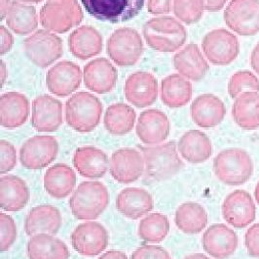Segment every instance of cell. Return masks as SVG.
Instances as JSON below:
<instances>
[{"instance_id":"obj_1","label":"cell","mask_w":259,"mask_h":259,"mask_svg":"<svg viewBox=\"0 0 259 259\" xmlns=\"http://www.w3.org/2000/svg\"><path fill=\"white\" fill-rule=\"evenodd\" d=\"M144 159L145 178L152 182H163L177 175L184 166L175 142L154 146H140Z\"/></svg>"},{"instance_id":"obj_2","label":"cell","mask_w":259,"mask_h":259,"mask_svg":"<svg viewBox=\"0 0 259 259\" xmlns=\"http://www.w3.org/2000/svg\"><path fill=\"white\" fill-rule=\"evenodd\" d=\"M143 33L146 43L159 52H176L187 39L185 27L179 20L169 16L148 20L143 26Z\"/></svg>"},{"instance_id":"obj_3","label":"cell","mask_w":259,"mask_h":259,"mask_svg":"<svg viewBox=\"0 0 259 259\" xmlns=\"http://www.w3.org/2000/svg\"><path fill=\"white\" fill-rule=\"evenodd\" d=\"M109 204V193L103 182H83L69 199L72 214L79 221H94Z\"/></svg>"},{"instance_id":"obj_4","label":"cell","mask_w":259,"mask_h":259,"mask_svg":"<svg viewBox=\"0 0 259 259\" xmlns=\"http://www.w3.org/2000/svg\"><path fill=\"white\" fill-rule=\"evenodd\" d=\"M103 114V104L87 92L74 94L65 104V121L71 129L89 133L96 129Z\"/></svg>"},{"instance_id":"obj_5","label":"cell","mask_w":259,"mask_h":259,"mask_svg":"<svg viewBox=\"0 0 259 259\" xmlns=\"http://www.w3.org/2000/svg\"><path fill=\"white\" fill-rule=\"evenodd\" d=\"M213 170L221 182L230 185H242L253 175V162L250 155L242 148H227L215 156Z\"/></svg>"},{"instance_id":"obj_6","label":"cell","mask_w":259,"mask_h":259,"mask_svg":"<svg viewBox=\"0 0 259 259\" xmlns=\"http://www.w3.org/2000/svg\"><path fill=\"white\" fill-rule=\"evenodd\" d=\"M84 14L78 0H46L40 10V23L47 30L65 33L81 24Z\"/></svg>"},{"instance_id":"obj_7","label":"cell","mask_w":259,"mask_h":259,"mask_svg":"<svg viewBox=\"0 0 259 259\" xmlns=\"http://www.w3.org/2000/svg\"><path fill=\"white\" fill-rule=\"evenodd\" d=\"M106 52L117 65H136L143 54V39L134 28H119L107 40Z\"/></svg>"},{"instance_id":"obj_8","label":"cell","mask_w":259,"mask_h":259,"mask_svg":"<svg viewBox=\"0 0 259 259\" xmlns=\"http://www.w3.org/2000/svg\"><path fill=\"white\" fill-rule=\"evenodd\" d=\"M223 19L226 26L240 36L250 37L259 33V0H231Z\"/></svg>"},{"instance_id":"obj_9","label":"cell","mask_w":259,"mask_h":259,"mask_svg":"<svg viewBox=\"0 0 259 259\" xmlns=\"http://www.w3.org/2000/svg\"><path fill=\"white\" fill-rule=\"evenodd\" d=\"M93 18L111 24L132 20L143 10L145 0H81Z\"/></svg>"},{"instance_id":"obj_10","label":"cell","mask_w":259,"mask_h":259,"mask_svg":"<svg viewBox=\"0 0 259 259\" xmlns=\"http://www.w3.org/2000/svg\"><path fill=\"white\" fill-rule=\"evenodd\" d=\"M202 49L208 62L212 65H230L238 58L240 43L237 36L224 28L209 31L202 41Z\"/></svg>"},{"instance_id":"obj_11","label":"cell","mask_w":259,"mask_h":259,"mask_svg":"<svg viewBox=\"0 0 259 259\" xmlns=\"http://www.w3.org/2000/svg\"><path fill=\"white\" fill-rule=\"evenodd\" d=\"M24 50L32 64L45 68L62 57L64 47L58 35L41 29L25 39Z\"/></svg>"},{"instance_id":"obj_12","label":"cell","mask_w":259,"mask_h":259,"mask_svg":"<svg viewBox=\"0 0 259 259\" xmlns=\"http://www.w3.org/2000/svg\"><path fill=\"white\" fill-rule=\"evenodd\" d=\"M59 154V143L53 136H34L20 149V162L27 169H42L50 166Z\"/></svg>"},{"instance_id":"obj_13","label":"cell","mask_w":259,"mask_h":259,"mask_svg":"<svg viewBox=\"0 0 259 259\" xmlns=\"http://www.w3.org/2000/svg\"><path fill=\"white\" fill-rule=\"evenodd\" d=\"M109 237L104 225L88 221L79 224L71 234V245L83 256L94 257L104 252L108 246Z\"/></svg>"},{"instance_id":"obj_14","label":"cell","mask_w":259,"mask_h":259,"mask_svg":"<svg viewBox=\"0 0 259 259\" xmlns=\"http://www.w3.org/2000/svg\"><path fill=\"white\" fill-rule=\"evenodd\" d=\"M224 221L237 229L246 228L256 218V207L251 195L242 189L228 195L221 206Z\"/></svg>"},{"instance_id":"obj_15","label":"cell","mask_w":259,"mask_h":259,"mask_svg":"<svg viewBox=\"0 0 259 259\" xmlns=\"http://www.w3.org/2000/svg\"><path fill=\"white\" fill-rule=\"evenodd\" d=\"M111 177L119 183L137 182L144 174V159L139 150L124 147L116 150L109 160Z\"/></svg>"},{"instance_id":"obj_16","label":"cell","mask_w":259,"mask_h":259,"mask_svg":"<svg viewBox=\"0 0 259 259\" xmlns=\"http://www.w3.org/2000/svg\"><path fill=\"white\" fill-rule=\"evenodd\" d=\"M203 248L214 259H227L238 247V236L229 226L215 223L210 225L202 238Z\"/></svg>"},{"instance_id":"obj_17","label":"cell","mask_w":259,"mask_h":259,"mask_svg":"<svg viewBox=\"0 0 259 259\" xmlns=\"http://www.w3.org/2000/svg\"><path fill=\"white\" fill-rule=\"evenodd\" d=\"M81 82V69L70 61L58 63L48 70L46 75L47 89L58 97H66L76 91Z\"/></svg>"},{"instance_id":"obj_18","label":"cell","mask_w":259,"mask_h":259,"mask_svg":"<svg viewBox=\"0 0 259 259\" xmlns=\"http://www.w3.org/2000/svg\"><path fill=\"white\" fill-rule=\"evenodd\" d=\"M169 132L170 123L168 116L159 109L144 110L138 118L136 133L144 144H161L167 141Z\"/></svg>"},{"instance_id":"obj_19","label":"cell","mask_w":259,"mask_h":259,"mask_svg":"<svg viewBox=\"0 0 259 259\" xmlns=\"http://www.w3.org/2000/svg\"><path fill=\"white\" fill-rule=\"evenodd\" d=\"M31 124L37 132L57 131L63 124V104L49 95L39 96L32 103Z\"/></svg>"},{"instance_id":"obj_20","label":"cell","mask_w":259,"mask_h":259,"mask_svg":"<svg viewBox=\"0 0 259 259\" xmlns=\"http://www.w3.org/2000/svg\"><path fill=\"white\" fill-rule=\"evenodd\" d=\"M158 81L149 72L138 71L130 75L125 84V97L130 104L144 108L154 104L158 98Z\"/></svg>"},{"instance_id":"obj_21","label":"cell","mask_w":259,"mask_h":259,"mask_svg":"<svg viewBox=\"0 0 259 259\" xmlns=\"http://www.w3.org/2000/svg\"><path fill=\"white\" fill-rule=\"evenodd\" d=\"M226 115L225 104L213 94H203L191 104V117L195 124L203 129L218 127Z\"/></svg>"},{"instance_id":"obj_22","label":"cell","mask_w":259,"mask_h":259,"mask_svg":"<svg viewBox=\"0 0 259 259\" xmlns=\"http://www.w3.org/2000/svg\"><path fill=\"white\" fill-rule=\"evenodd\" d=\"M174 67L189 81L198 82L206 77L209 65L197 44L190 43L175 54Z\"/></svg>"},{"instance_id":"obj_23","label":"cell","mask_w":259,"mask_h":259,"mask_svg":"<svg viewBox=\"0 0 259 259\" xmlns=\"http://www.w3.org/2000/svg\"><path fill=\"white\" fill-rule=\"evenodd\" d=\"M116 207L124 217L137 221L151 212L154 203L147 190L141 187H128L117 196Z\"/></svg>"},{"instance_id":"obj_24","label":"cell","mask_w":259,"mask_h":259,"mask_svg":"<svg viewBox=\"0 0 259 259\" xmlns=\"http://www.w3.org/2000/svg\"><path fill=\"white\" fill-rule=\"evenodd\" d=\"M83 75L85 85L90 91L105 94L115 87L118 72L107 59L99 58L85 65Z\"/></svg>"},{"instance_id":"obj_25","label":"cell","mask_w":259,"mask_h":259,"mask_svg":"<svg viewBox=\"0 0 259 259\" xmlns=\"http://www.w3.org/2000/svg\"><path fill=\"white\" fill-rule=\"evenodd\" d=\"M29 116V101L24 94L9 92L0 98V125L17 129L26 124Z\"/></svg>"},{"instance_id":"obj_26","label":"cell","mask_w":259,"mask_h":259,"mask_svg":"<svg viewBox=\"0 0 259 259\" xmlns=\"http://www.w3.org/2000/svg\"><path fill=\"white\" fill-rule=\"evenodd\" d=\"M63 224L60 210L51 205H41L29 210L25 221V232L32 237L38 234L59 233Z\"/></svg>"},{"instance_id":"obj_27","label":"cell","mask_w":259,"mask_h":259,"mask_svg":"<svg viewBox=\"0 0 259 259\" xmlns=\"http://www.w3.org/2000/svg\"><path fill=\"white\" fill-rule=\"evenodd\" d=\"M73 167L78 174L86 179H101L109 168L108 156L102 149L94 146L79 147L72 159Z\"/></svg>"},{"instance_id":"obj_28","label":"cell","mask_w":259,"mask_h":259,"mask_svg":"<svg viewBox=\"0 0 259 259\" xmlns=\"http://www.w3.org/2000/svg\"><path fill=\"white\" fill-rule=\"evenodd\" d=\"M26 182L18 176L4 175L0 179V207L7 212H17L26 207L29 201Z\"/></svg>"},{"instance_id":"obj_29","label":"cell","mask_w":259,"mask_h":259,"mask_svg":"<svg viewBox=\"0 0 259 259\" xmlns=\"http://www.w3.org/2000/svg\"><path fill=\"white\" fill-rule=\"evenodd\" d=\"M212 143L207 135L199 130L184 133L179 140L178 151L190 164H202L212 155Z\"/></svg>"},{"instance_id":"obj_30","label":"cell","mask_w":259,"mask_h":259,"mask_svg":"<svg viewBox=\"0 0 259 259\" xmlns=\"http://www.w3.org/2000/svg\"><path fill=\"white\" fill-rule=\"evenodd\" d=\"M45 191L55 199H65L73 192L76 174L65 164H56L48 168L43 178Z\"/></svg>"},{"instance_id":"obj_31","label":"cell","mask_w":259,"mask_h":259,"mask_svg":"<svg viewBox=\"0 0 259 259\" xmlns=\"http://www.w3.org/2000/svg\"><path fill=\"white\" fill-rule=\"evenodd\" d=\"M68 47L77 59L88 60L102 52L103 37L95 27L82 26L69 35Z\"/></svg>"},{"instance_id":"obj_32","label":"cell","mask_w":259,"mask_h":259,"mask_svg":"<svg viewBox=\"0 0 259 259\" xmlns=\"http://www.w3.org/2000/svg\"><path fill=\"white\" fill-rule=\"evenodd\" d=\"M26 252L28 259H68L69 250L65 243L50 234L30 237Z\"/></svg>"},{"instance_id":"obj_33","label":"cell","mask_w":259,"mask_h":259,"mask_svg":"<svg viewBox=\"0 0 259 259\" xmlns=\"http://www.w3.org/2000/svg\"><path fill=\"white\" fill-rule=\"evenodd\" d=\"M232 117L241 129H258L259 92H245L237 97L232 106Z\"/></svg>"},{"instance_id":"obj_34","label":"cell","mask_w":259,"mask_h":259,"mask_svg":"<svg viewBox=\"0 0 259 259\" xmlns=\"http://www.w3.org/2000/svg\"><path fill=\"white\" fill-rule=\"evenodd\" d=\"M161 100L169 108H180L188 104L192 98V85L181 74H171L162 80Z\"/></svg>"},{"instance_id":"obj_35","label":"cell","mask_w":259,"mask_h":259,"mask_svg":"<svg viewBox=\"0 0 259 259\" xmlns=\"http://www.w3.org/2000/svg\"><path fill=\"white\" fill-rule=\"evenodd\" d=\"M8 27L18 35H27L38 26V16L34 6L13 0L5 17Z\"/></svg>"},{"instance_id":"obj_36","label":"cell","mask_w":259,"mask_h":259,"mask_svg":"<svg viewBox=\"0 0 259 259\" xmlns=\"http://www.w3.org/2000/svg\"><path fill=\"white\" fill-rule=\"evenodd\" d=\"M207 213L205 207L197 203H184L175 213L177 227L185 234L201 233L207 225Z\"/></svg>"},{"instance_id":"obj_37","label":"cell","mask_w":259,"mask_h":259,"mask_svg":"<svg viewBox=\"0 0 259 259\" xmlns=\"http://www.w3.org/2000/svg\"><path fill=\"white\" fill-rule=\"evenodd\" d=\"M136 118V111L128 104H112L107 107L104 113V127L112 135H126L134 129Z\"/></svg>"},{"instance_id":"obj_38","label":"cell","mask_w":259,"mask_h":259,"mask_svg":"<svg viewBox=\"0 0 259 259\" xmlns=\"http://www.w3.org/2000/svg\"><path fill=\"white\" fill-rule=\"evenodd\" d=\"M169 229L170 224L168 218L163 213L154 212L140 221L138 234L143 242L159 244L167 238Z\"/></svg>"},{"instance_id":"obj_39","label":"cell","mask_w":259,"mask_h":259,"mask_svg":"<svg viewBox=\"0 0 259 259\" xmlns=\"http://www.w3.org/2000/svg\"><path fill=\"white\" fill-rule=\"evenodd\" d=\"M205 0H174L175 17L186 25L198 23L205 11Z\"/></svg>"},{"instance_id":"obj_40","label":"cell","mask_w":259,"mask_h":259,"mask_svg":"<svg viewBox=\"0 0 259 259\" xmlns=\"http://www.w3.org/2000/svg\"><path fill=\"white\" fill-rule=\"evenodd\" d=\"M227 91L234 100L245 92H259L258 77L248 70L237 71L229 80Z\"/></svg>"},{"instance_id":"obj_41","label":"cell","mask_w":259,"mask_h":259,"mask_svg":"<svg viewBox=\"0 0 259 259\" xmlns=\"http://www.w3.org/2000/svg\"><path fill=\"white\" fill-rule=\"evenodd\" d=\"M0 227H1V242L0 250L1 252H6L13 246L17 239V226L13 219L4 213H0Z\"/></svg>"},{"instance_id":"obj_42","label":"cell","mask_w":259,"mask_h":259,"mask_svg":"<svg viewBox=\"0 0 259 259\" xmlns=\"http://www.w3.org/2000/svg\"><path fill=\"white\" fill-rule=\"evenodd\" d=\"M0 149H1V164H0V172L7 174L17 165V150L12 143L1 140L0 141Z\"/></svg>"},{"instance_id":"obj_43","label":"cell","mask_w":259,"mask_h":259,"mask_svg":"<svg viewBox=\"0 0 259 259\" xmlns=\"http://www.w3.org/2000/svg\"><path fill=\"white\" fill-rule=\"evenodd\" d=\"M131 259H171L164 247L146 245L137 248L131 255Z\"/></svg>"},{"instance_id":"obj_44","label":"cell","mask_w":259,"mask_h":259,"mask_svg":"<svg viewBox=\"0 0 259 259\" xmlns=\"http://www.w3.org/2000/svg\"><path fill=\"white\" fill-rule=\"evenodd\" d=\"M245 245L248 254L259 259V223L251 225L245 235Z\"/></svg>"},{"instance_id":"obj_45","label":"cell","mask_w":259,"mask_h":259,"mask_svg":"<svg viewBox=\"0 0 259 259\" xmlns=\"http://www.w3.org/2000/svg\"><path fill=\"white\" fill-rule=\"evenodd\" d=\"M172 0H148L147 10L153 15H165L171 11Z\"/></svg>"},{"instance_id":"obj_46","label":"cell","mask_w":259,"mask_h":259,"mask_svg":"<svg viewBox=\"0 0 259 259\" xmlns=\"http://www.w3.org/2000/svg\"><path fill=\"white\" fill-rule=\"evenodd\" d=\"M0 36H1L0 54L3 56L11 50L14 39L12 34L9 32V30L6 27L2 26H0Z\"/></svg>"},{"instance_id":"obj_47","label":"cell","mask_w":259,"mask_h":259,"mask_svg":"<svg viewBox=\"0 0 259 259\" xmlns=\"http://www.w3.org/2000/svg\"><path fill=\"white\" fill-rule=\"evenodd\" d=\"M228 0H205V9L208 12H219Z\"/></svg>"},{"instance_id":"obj_48","label":"cell","mask_w":259,"mask_h":259,"mask_svg":"<svg viewBox=\"0 0 259 259\" xmlns=\"http://www.w3.org/2000/svg\"><path fill=\"white\" fill-rule=\"evenodd\" d=\"M250 65L254 72L259 76V43L253 48L250 55Z\"/></svg>"},{"instance_id":"obj_49","label":"cell","mask_w":259,"mask_h":259,"mask_svg":"<svg viewBox=\"0 0 259 259\" xmlns=\"http://www.w3.org/2000/svg\"><path fill=\"white\" fill-rule=\"evenodd\" d=\"M99 259H128V256L125 252L117 250V249H111L106 252H104L102 256Z\"/></svg>"},{"instance_id":"obj_50","label":"cell","mask_w":259,"mask_h":259,"mask_svg":"<svg viewBox=\"0 0 259 259\" xmlns=\"http://www.w3.org/2000/svg\"><path fill=\"white\" fill-rule=\"evenodd\" d=\"M11 3V0H1V20L6 17Z\"/></svg>"},{"instance_id":"obj_51","label":"cell","mask_w":259,"mask_h":259,"mask_svg":"<svg viewBox=\"0 0 259 259\" xmlns=\"http://www.w3.org/2000/svg\"><path fill=\"white\" fill-rule=\"evenodd\" d=\"M183 259H210L209 257H207L206 254L204 253H193V254H190L186 257H184Z\"/></svg>"},{"instance_id":"obj_52","label":"cell","mask_w":259,"mask_h":259,"mask_svg":"<svg viewBox=\"0 0 259 259\" xmlns=\"http://www.w3.org/2000/svg\"><path fill=\"white\" fill-rule=\"evenodd\" d=\"M5 79H6V68H5L4 63L1 61V85L2 86L5 82Z\"/></svg>"},{"instance_id":"obj_53","label":"cell","mask_w":259,"mask_h":259,"mask_svg":"<svg viewBox=\"0 0 259 259\" xmlns=\"http://www.w3.org/2000/svg\"><path fill=\"white\" fill-rule=\"evenodd\" d=\"M254 197H255V200L257 202V204L259 205V182L256 186H255V189H254Z\"/></svg>"},{"instance_id":"obj_54","label":"cell","mask_w":259,"mask_h":259,"mask_svg":"<svg viewBox=\"0 0 259 259\" xmlns=\"http://www.w3.org/2000/svg\"><path fill=\"white\" fill-rule=\"evenodd\" d=\"M20 1L26 2V3H38V2H41L42 0H20Z\"/></svg>"}]
</instances>
